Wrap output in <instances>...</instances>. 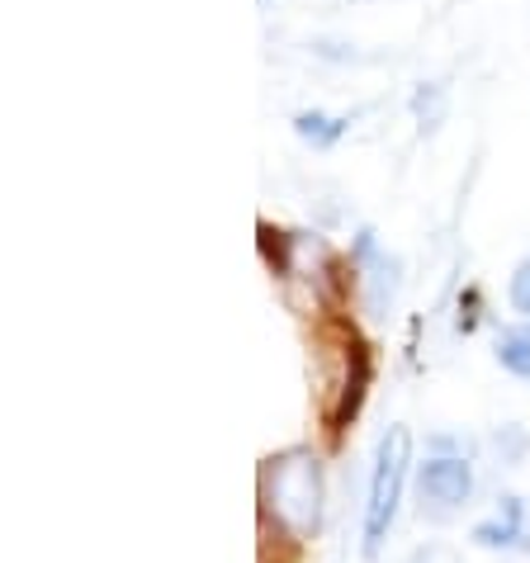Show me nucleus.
<instances>
[{
    "label": "nucleus",
    "mask_w": 530,
    "mask_h": 563,
    "mask_svg": "<svg viewBox=\"0 0 530 563\" xmlns=\"http://www.w3.org/2000/svg\"><path fill=\"white\" fill-rule=\"evenodd\" d=\"M369 374H374V360L369 346L361 336H346V360H341V384H336V408H332V431H346L355 417L365 408V394H369Z\"/></svg>",
    "instance_id": "20e7f679"
},
{
    "label": "nucleus",
    "mask_w": 530,
    "mask_h": 563,
    "mask_svg": "<svg viewBox=\"0 0 530 563\" xmlns=\"http://www.w3.org/2000/svg\"><path fill=\"white\" fill-rule=\"evenodd\" d=\"M478 550H530V526H526V503L521 497H503V511L474 526Z\"/></svg>",
    "instance_id": "39448f33"
},
{
    "label": "nucleus",
    "mask_w": 530,
    "mask_h": 563,
    "mask_svg": "<svg viewBox=\"0 0 530 563\" xmlns=\"http://www.w3.org/2000/svg\"><path fill=\"white\" fill-rule=\"evenodd\" d=\"M417 493H422V511L427 507L435 516L460 511L474 497V464L464 455H431L417 468Z\"/></svg>",
    "instance_id": "7ed1b4c3"
},
{
    "label": "nucleus",
    "mask_w": 530,
    "mask_h": 563,
    "mask_svg": "<svg viewBox=\"0 0 530 563\" xmlns=\"http://www.w3.org/2000/svg\"><path fill=\"white\" fill-rule=\"evenodd\" d=\"M497 365L507 374H517V379H530V322L507 327V332L497 336Z\"/></svg>",
    "instance_id": "0eeeda50"
},
{
    "label": "nucleus",
    "mask_w": 530,
    "mask_h": 563,
    "mask_svg": "<svg viewBox=\"0 0 530 563\" xmlns=\"http://www.w3.org/2000/svg\"><path fill=\"white\" fill-rule=\"evenodd\" d=\"M327 474L313 450L294 445L261 464V516L279 540L308 544L322 530Z\"/></svg>",
    "instance_id": "f257e3e1"
},
{
    "label": "nucleus",
    "mask_w": 530,
    "mask_h": 563,
    "mask_svg": "<svg viewBox=\"0 0 530 563\" xmlns=\"http://www.w3.org/2000/svg\"><path fill=\"white\" fill-rule=\"evenodd\" d=\"M294 133H299L303 143H313V147H332V143L346 137V119L322 114V109H303V114H294Z\"/></svg>",
    "instance_id": "423d86ee"
},
{
    "label": "nucleus",
    "mask_w": 530,
    "mask_h": 563,
    "mask_svg": "<svg viewBox=\"0 0 530 563\" xmlns=\"http://www.w3.org/2000/svg\"><path fill=\"white\" fill-rule=\"evenodd\" d=\"M507 299H511V308H517L521 318L530 322V256H521V265L511 271V289H507Z\"/></svg>",
    "instance_id": "1a4fd4ad"
},
{
    "label": "nucleus",
    "mask_w": 530,
    "mask_h": 563,
    "mask_svg": "<svg viewBox=\"0 0 530 563\" xmlns=\"http://www.w3.org/2000/svg\"><path fill=\"white\" fill-rule=\"evenodd\" d=\"M408 468H412V435L408 427H388L374 445V468H369V493H365V526H361V540H365V554L374 559L384 550L388 530L398 521V507H402V488H408Z\"/></svg>",
    "instance_id": "f03ea898"
},
{
    "label": "nucleus",
    "mask_w": 530,
    "mask_h": 563,
    "mask_svg": "<svg viewBox=\"0 0 530 563\" xmlns=\"http://www.w3.org/2000/svg\"><path fill=\"white\" fill-rule=\"evenodd\" d=\"M412 114H417V123H422V133L435 129V123H441V114H445V90H441V86H422V90L412 96Z\"/></svg>",
    "instance_id": "6e6552de"
}]
</instances>
